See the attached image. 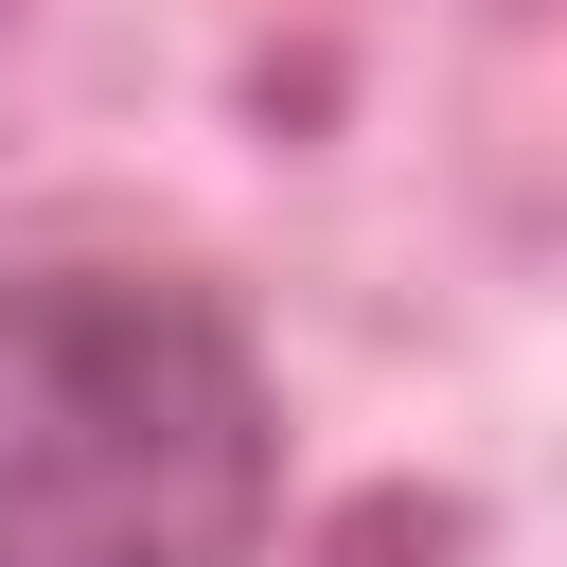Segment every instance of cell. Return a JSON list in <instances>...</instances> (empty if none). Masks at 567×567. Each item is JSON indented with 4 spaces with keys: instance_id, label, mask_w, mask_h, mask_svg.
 <instances>
[{
    "instance_id": "6da1fadb",
    "label": "cell",
    "mask_w": 567,
    "mask_h": 567,
    "mask_svg": "<svg viewBox=\"0 0 567 567\" xmlns=\"http://www.w3.org/2000/svg\"><path fill=\"white\" fill-rule=\"evenodd\" d=\"M284 372L195 266H0V567H266Z\"/></svg>"
}]
</instances>
